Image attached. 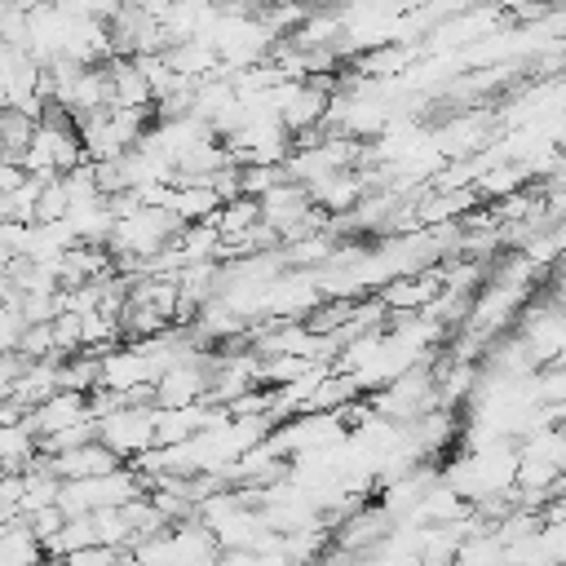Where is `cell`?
<instances>
[{
	"mask_svg": "<svg viewBox=\"0 0 566 566\" xmlns=\"http://www.w3.org/2000/svg\"><path fill=\"white\" fill-rule=\"evenodd\" d=\"M97 442H106L119 460H137L155 447V402L142 407V402H128L119 411H106L97 416Z\"/></svg>",
	"mask_w": 566,
	"mask_h": 566,
	"instance_id": "cell-6",
	"label": "cell"
},
{
	"mask_svg": "<svg viewBox=\"0 0 566 566\" xmlns=\"http://www.w3.org/2000/svg\"><path fill=\"white\" fill-rule=\"evenodd\" d=\"M80 128V142H84V159L88 164H111V159H124L133 146H142V137L150 133L146 124V111H119V106H106L97 115H84L75 119Z\"/></svg>",
	"mask_w": 566,
	"mask_h": 566,
	"instance_id": "cell-4",
	"label": "cell"
},
{
	"mask_svg": "<svg viewBox=\"0 0 566 566\" xmlns=\"http://www.w3.org/2000/svg\"><path fill=\"white\" fill-rule=\"evenodd\" d=\"M0 566H44V544L31 535L27 517L0 526Z\"/></svg>",
	"mask_w": 566,
	"mask_h": 566,
	"instance_id": "cell-18",
	"label": "cell"
},
{
	"mask_svg": "<svg viewBox=\"0 0 566 566\" xmlns=\"http://www.w3.org/2000/svg\"><path fill=\"white\" fill-rule=\"evenodd\" d=\"M27 526H31V535L40 539V544H49L62 526H66V513L53 504V509H35V513H27Z\"/></svg>",
	"mask_w": 566,
	"mask_h": 566,
	"instance_id": "cell-22",
	"label": "cell"
},
{
	"mask_svg": "<svg viewBox=\"0 0 566 566\" xmlns=\"http://www.w3.org/2000/svg\"><path fill=\"white\" fill-rule=\"evenodd\" d=\"M40 460V433L31 429V420H9L0 424V473H27Z\"/></svg>",
	"mask_w": 566,
	"mask_h": 566,
	"instance_id": "cell-16",
	"label": "cell"
},
{
	"mask_svg": "<svg viewBox=\"0 0 566 566\" xmlns=\"http://www.w3.org/2000/svg\"><path fill=\"white\" fill-rule=\"evenodd\" d=\"M181 230H186V221L177 212H168V208H137V212L115 221V230L106 239V252L115 256L119 270H137L142 274V265L155 252H164Z\"/></svg>",
	"mask_w": 566,
	"mask_h": 566,
	"instance_id": "cell-2",
	"label": "cell"
},
{
	"mask_svg": "<svg viewBox=\"0 0 566 566\" xmlns=\"http://www.w3.org/2000/svg\"><path fill=\"white\" fill-rule=\"evenodd\" d=\"M367 190H371L367 172L349 168V172H332V177H323L318 186H310V199H314L318 212H327V217H345V212H354V208L363 203Z\"/></svg>",
	"mask_w": 566,
	"mask_h": 566,
	"instance_id": "cell-10",
	"label": "cell"
},
{
	"mask_svg": "<svg viewBox=\"0 0 566 566\" xmlns=\"http://www.w3.org/2000/svg\"><path fill=\"white\" fill-rule=\"evenodd\" d=\"M106 84H111V106H119V111H150L155 106L150 80L142 75V66L133 57H111L106 62Z\"/></svg>",
	"mask_w": 566,
	"mask_h": 566,
	"instance_id": "cell-13",
	"label": "cell"
},
{
	"mask_svg": "<svg viewBox=\"0 0 566 566\" xmlns=\"http://www.w3.org/2000/svg\"><path fill=\"white\" fill-rule=\"evenodd\" d=\"M119 553H124V548H102V544H93V548H80V553H71V557H62V566H115Z\"/></svg>",
	"mask_w": 566,
	"mask_h": 566,
	"instance_id": "cell-23",
	"label": "cell"
},
{
	"mask_svg": "<svg viewBox=\"0 0 566 566\" xmlns=\"http://www.w3.org/2000/svg\"><path fill=\"white\" fill-rule=\"evenodd\" d=\"M548 181H553V186H566V146H562V164H557V172H553Z\"/></svg>",
	"mask_w": 566,
	"mask_h": 566,
	"instance_id": "cell-24",
	"label": "cell"
},
{
	"mask_svg": "<svg viewBox=\"0 0 566 566\" xmlns=\"http://www.w3.org/2000/svg\"><path fill=\"white\" fill-rule=\"evenodd\" d=\"M442 296V270H420V274H398L380 287V301L389 314H420Z\"/></svg>",
	"mask_w": 566,
	"mask_h": 566,
	"instance_id": "cell-8",
	"label": "cell"
},
{
	"mask_svg": "<svg viewBox=\"0 0 566 566\" xmlns=\"http://www.w3.org/2000/svg\"><path fill=\"white\" fill-rule=\"evenodd\" d=\"M535 398L553 402V407H566V358H557V363L535 371Z\"/></svg>",
	"mask_w": 566,
	"mask_h": 566,
	"instance_id": "cell-21",
	"label": "cell"
},
{
	"mask_svg": "<svg viewBox=\"0 0 566 566\" xmlns=\"http://www.w3.org/2000/svg\"><path fill=\"white\" fill-rule=\"evenodd\" d=\"M27 420H31V429H35V433H40V442H44V438H53V433H66V429H75V424L93 420V407H88V394L57 389V394H53V398H44L35 411H27Z\"/></svg>",
	"mask_w": 566,
	"mask_h": 566,
	"instance_id": "cell-9",
	"label": "cell"
},
{
	"mask_svg": "<svg viewBox=\"0 0 566 566\" xmlns=\"http://www.w3.org/2000/svg\"><path fill=\"white\" fill-rule=\"evenodd\" d=\"M394 526H398V522H394L380 504H363V509H354V513L340 522V531H336V548H345V553H371Z\"/></svg>",
	"mask_w": 566,
	"mask_h": 566,
	"instance_id": "cell-11",
	"label": "cell"
},
{
	"mask_svg": "<svg viewBox=\"0 0 566 566\" xmlns=\"http://www.w3.org/2000/svg\"><path fill=\"white\" fill-rule=\"evenodd\" d=\"M0 398H4V394H0Z\"/></svg>",
	"mask_w": 566,
	"mask_h": 566,
	"instance_id": "cell-25",
	"label": "cell"
},
{
	"mask_svg": "<svg viewBox=\"0 0 566 566\" xmlns=\"http://www.w3.org/2000/svg\"><path fill=\"white\" fill-rule=\"evenodd\" d=\"M164 57H168V66L181 75V80H212V75H226V66H221V57H217V49L203 40V35H190V40H177V44H168L164 49Z\"/></svg>",
	"mask_w": 566,
	"mask_h": 566,
	"instance_id": "cell-15",
	"label": "cell"
},
{
	"mask_svg": "<svg viewBox=\"0 0 566 566\" xmlns=\"http://www.w3.org/2000/svg\"><path fill=\"white\" fill-rule=\"evenodd\" d=\"M442 482L469 509H478L486 500H509V495H517V447L513 442H495V447L464 451L460 460H451L442 469Z\"/></svg>",
	"mask_w": 566,
	"mask_h": 566,
	"instance_id": "cell-1",
	"label": "cell"
},
{
	"mask_svg": "<svg viewBox=\"0 0 566 566\" xmlns=\"http://www.w3.org/2000/svg\"><path fill=\"white\" fill-rule=\"evenodd\" d=\"M62 221L71 226L75 243H97V248H106V239H111V230H115L119 217H115V208H111V195H97V199L71 203Z\"/></svg>",
	"mask_w": 566,
	"mask_h": 566,
	"instance_id": "cell-14",
	"label": "cell"
},
{
	"mask_svg": "<svg viewBox=\"0 0 566 566\" xmlns=\"http://www.w3.org/2000/svg\"><path fill=\"white\" fill-rule=\"evenodd\" d=\"M49 460V469L62 478V482H80V478H102V473H111V469H119V455L106 447V442H84V447H71V451H62V455H44Z\"/></svg>",
	"mask_w": 566,
	"mask_h": 566,
	"instance_id": "cell-12",
	"label": "cell"
},
{
	"mask_svg": "<svg viewBox=\"0 0 566 566\" xmlns=\"http://www.w3.org/2000/svg\"><path fill=\"white\" fill-rule=\"evenodd\" d=\"M279 102V119L292 137H310L314 128H323L327 111H332V84L327 80H287L274 88Z\"/></svg>",
	"mask_w": 566,
	"mask_h": 566,
	"instance_id": "cell-5",
	"label": "cell"
},
{
	"mask_svg": "<svg viewBox=\"0 0 566 566\" xmlns=\"http://www.w3.org/2000/svg\"><path fill=\"white\" fill-rule=\"evenodd\" d=\"M97 544V531H93V517H66V526L44 544V553L53 557H71L80 548H93Z\"/></svg>",
	"mask_w": 566,
	"mask_h": 566,
	"instance_id": "cell-20",
	"label": "cell"
},
{
	"mask_svg": "<svg viewBox=\"0 0 566 566\" xmlns=\"http://www.w3.org/2000/svg\"><path fill=\"white\" fill-rule=\"evenodd\" d=\"M212 226H217L221 243H234V239H243V234H252V230L261 226V203H256V199H248V195L226 199V203L217 208Z\"/></svg>",
	"mask_w": 566,
	"mask_h": 566,
	"instance_id": "cell-19",
	"label": "cell"
},
{
	"mask_svg": "<svg viewBox=\"0 0 566 566\" xmlns=\"http://www.w3.org/2000/svg\"><path fill=\"white\" fill-rule=\"evenodd\" d=\"M18 164H22V172H31V177H62V172L80 168V164H84V142H80L75 119H71L66 111L49 106V111L40 115L35 137H31V146H27V155H22Z\"/></svg>",
	"mask_w": 566,
	"mask_h": 566,
	"instance_id": "cell-3",
	"label": "cell"
},
{
	"mask_svg": "<svg viewBox=\"0 0 566 566\" xmlns=\"http://www.w3.org/2000/svg\"><path fill=\"white\" fill-rule=\"evenodd\" d=\"M221 203H226V199L217 195L212 181H177L172 195H168V212H177L186 226H195V221H212Z\"/></svg>",
	"mask_w": 566,
	"mask_h": 566,
	"instance_id": "cell-17",
	"label": "cell"
},
{
	"mask_svg": "<svg viewBox=\"0 0 566 566\" xmlns=\"http://www.w3.org/2000/svg\"><path fill=\"white\" fill-rule=\"evenodd\" d=\"M208 371H212V354H190L177 358L159 380H155V407H195L208 402Z\"/></svg>",
	"mask_w": 566,
	"mask_h": 566,
	"instance_id": "cell-7",
	"label": "cell"
}]
</instances>
